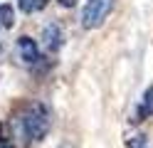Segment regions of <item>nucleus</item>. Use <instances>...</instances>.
<instances>
[{
	"label": "nucleus",
	"mask_w": 153,
	"mask_h": 148,
	"mask_svg": "<svg viewBox=\"0 0 153 148\" xmlns=\"http://www.w3.org/2000/svg\"><path fill=\"white\" fill-rule=\"evenodd\" d=\"M20 126H22V133L27 136V141H42L47 131H50V111H47V106L40 101L30 104L20 116Z\"/></svg>",
	"instance_id": "obj_1"
},
{
	"label": "nucleus",
	"mask_w": 153,
	"mask_h": 148,
	"mask_svg": "<svg viewBox=\"0 0 153 148\" xmlns=\"http://www.w3.org/2000/svg\"><path fill=\"white\" fill-rule=\"evenodd\" d=\"M111 5H114V0H87V3H84V10H82V25L87 30L99 27L104 20H106Z\"/></svg>",
	"instance_id": "obj_2"
},
{
	"label": "nucleus",
	"mask_w": 153,
	"mask_h": 148,
	"mask_svg": "<svg viewBox=\"0 0 153 148\" xmlns=\"http://www.w3.org/2000/svg\"><path fill=\"white\" fill-rule=\"evenodd\" d=\"M17 52H20L22 62L25 64H37V59H40V49H37V42L32 37L22 35L20 39H17Z\"/></svg>",
	"instance_id": "obj_3"
},
{
	"label": "nucleus",
	"mask_w": 153,
	"mask_h": 148,
	"mask_svg": "<svg viewBox=\"0 0 153 148\" xmlns=\"http://www.w3.org/2000/svg\"><path fill=\"white\" fill-rule=\"evenodd\" d=\"M45 45L52 49V52H57V49L62 47V30H59V25H47L45 27Z\"/></svg>",
	"instance_id": "obj_4"
},
{
	"label": "nucleus",
	"mask_w": 153,
	"mask_h": 148,
	"mask_svg": "<svg viewBox=\"0 0 153 148\" xmlns=\"http://www.w3.org/2000/svg\"><path fill=\"white\" fill-rule=\"evenodd\" d=\"M141 116H143V118L153 116V84L146 89V94H143V101H141Z\"/></svg>",
	"instance_id": "obj_5"
},
{
	"label": "nucleus",
	"mask_w": 153,
	"mask_h": 148,
	"mask_svg": "<svg viewBox=\"0 0 153 148\" xmlns=\"http://www.w3.org/2000/svg\"><path fill=\"white\" fill-rule=\"evenodd\" d=\"M13 22H15V10H13V5H0V25L10 27Z\"/></svg>",
	"instance_id": "obj_6"
},
{
	"label": "nucleus",
	"mask_w": 153,
	"mask_h": 148,
	"mask_svg": "<svg viewBox=\"0 0 153 148\" xmlns=\"http://www.w3.org/2000/svg\"><path fill=\"white\" fill-rule=\"evenodd\" d=\"M47 0H17V5H20L25 13H35V10H40Z\"/></svg>",
	"instance_id": "obj_7"
},
{
	"label": "nucleus",
	"mask_w": 153,
	"mask_h": 148,
	"mask_svg": "<svg viewBox=\"0 0 153 148\" xmlns=\"http://www.w3.org/2000/svg\"><path fill=\"white\" fill-rule=\"evenodd\" d=\"M128 148H146V141H143V136H133L128 141Z\"/></svg>",
	"instance_id": "obj_8"
},
{
	"label": "nucleus",
	"mask_w": 153,
	"mask_h": 148,
	"mask_svg": "<svg viewBox=\"0 0 153 148\" xmlns=\"http://www.w3.org/2000/svg\"><path fill=\"white\" fill-rule=\"evenodd\" d=\"M0 148H13L10 143H5V141H0Z\"/></svg>",
	"instance_id": "obj_9"
},
{
	"label": "nucleus",
	"mask_w": 153,
	"mask_h": 148,
	"mask_svg": "<svg viewBox=\"0 0 153 148\" xmlns=\"http://www.w3.org/2000/svg\"><path fill=\"white\" fill-rule=\"evenodd\" d=\"M59 148H67V146H59Z\"/></svg>",
	"instance_id": "obj_10"
}]
</instances>
